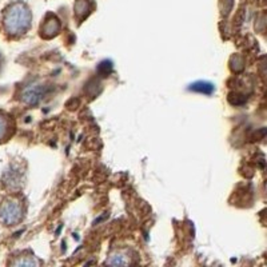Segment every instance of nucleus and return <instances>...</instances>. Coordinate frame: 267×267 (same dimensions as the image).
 I'll return each mask as SVG.
<instances>
[{"label":"nucleus","mask_w":267,"mask_h":267,"mask_svg":"<svg viewBox=\"0 0 267 267\" xmlns=\"http://www.w3.org/2000/svg\"><path fill=\"white\" fill-rule=\"evenodd\" d=\"M29 21H31V15L23 4L12 6L4 16L6 29L8 31V34H12V35L24 34L28 29Z\"/></svg>","instance_id":"nucleus-1"},{"label":"nucleus","mask_w":267,"mask_h":267,"mask_svg":"<svg viewBox=\"0 0 267 267\" xmlns=\"http://www.w3.org/2000/svg\"><path fill=\"white\" fill-rule=\"evenodd\" d=\"M0 218L8 224L18 222L20 219V207L15 202H7L0 209Z\"/></svg>","instance_id":"nucleus-2"},{"label":"nucleus","mask_w":267,"mask_h":267,"mask_svg":"<svg viewBox=\"0 0 267 267\" xmlns=\"http://www.w3.org/2000/svg\"><path fill=\"white\" fill-rule=\"evenodd\" d=\"M191 91H196V93H202L206 94V95H210V94L214 93V85L211 83L207 82H196L194 84H191L190 87Z\"/></svg>","instance_id":"nucleus-3"},{"label":"nucleus","mask_w":267,"mask_h":267,"mask_svg":"<svg viewBox=\"0 0 267 267\" xmlns=\"http://www.w3.org/2000/svg\"><path fill=\"white\" fill-rule=\"evenodd\" d=\"M10 134V121L8 116L0 112V142L7 138Z\"/></svg>","instance_id":"nucleus-4"}]
</instances>
